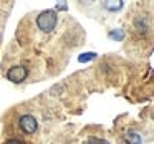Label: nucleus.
I'll use <instances>...</instances> for the list:
<instances>
[{"instance_id": "obj_5", "label": "nucleus", "mask_w": 154, "mask_h": 144, "mask_svg": "<svg viewBox=\"0 0 154 144\" xmlns=\"http://www.w3.org/2000/svg\"><path fill=\"white\" fill-rule=\"evenodd\" d=\"M134 27H136V30H137V32L144 33V32H146V28H147V25H146V18H144V17H137L136 20H134Z\"/></svg>"}, {"instance_id": "obj_6", "label": "nucleus", "mask_w": 154, "mask_h": 144, "mask_svg": "<svg viewBox=\"0 0 154 144\" xmlns=\"http://www.w3.org/2000/svg\"><path fill=\"white\" fill-rule=\"evenodd\" d=\"M94 58H96V53L90 51V53L80 55V57H78V61H80V63H86V61H91V60H94Z\"/></svg>"}, {"instance_id": "obj_9", "label": "nucleus", "mask_w": 154, "mask_h": 144, "mask_svg": "<svg viewBox=\"0 0 154 144\" xmlns=\"http://www.w3.org/2000/svg\"><path fill=\"white\" fill-rule=\"evenodd\" d=\"M106 7L109 8V10H118V8L123 7V2H118V4H106Z\"/></svg>"}, {"instance_id": "obj_3", "label": "nucleus", "mask_w": 154, "mask_h": 144, "mask_svg": "<svg viewBox=\"0 0 154 144\" xmlns=\"http://www.w3.org/2000/svg\"><path fill=\"white\" fill-rule=\"evenodd\" d=\"M28 70L22 65H17V66H12L10 70L7 71V78L12 81V83H22V81L27 78Z\"/></svg>"}, {"instance_id": "obj_8", "label": "nucleus", "mask_w": 154, "mask_h": 144, "mask_svg": "<svg viewBox=\"0 0 154 144\" xmlns=\"http://www.w3.org/2000/svg\"><path fill=\"white\" fill-rule=\"evenodd\" d=\"M109 37L113 38V40H116V41H121L123 37H124V33H123V30H114V32L109 33Z\"/></svg>"}, {"instance_id": "obj_4", "label": "nucleus", "mask_w": 154, "mask_h": 144, "mask_svg": "<svg viewBox=\"0 0 154 144\" xmlns=\"http://www.w3.org/2000/svg\"><path fill=\"white\" fill-rule=\"evenodd\" d=\"M124 142L126 144H141L143 142V139H141V134L136 133V131H126L123 136Z\"/></svg>"}, {"instance_id": "obj_1", "label": "nucleus", "mask_w": 154, "mask_h": 144, "mask_svg": "<svg viewBox=\"0 0 154 144\" xmlns=\"http://www.w3.org/2000/svg\"><path fill=\"white\" fill-rule=\"evenodd\" d=\"M57 22H58V15L55 10H45L37 17L38 28H40L42 32H45V33L53 32V28L57 27Z\"/></svg>"}, {"instance_id": "obj_7", "label": "nucleus", "mask_w": 154, "mask_h": 144, "mask_svg": "<svg viewBox=\"0 0 154 144\" xmlns=\"http://www.w3.org/2000/svg\"><path fill=\"white\" fill-rule=\"evenodd\" d=\"M83 144H109V142H108L106 139H101V137H93V136H91V137H88Z\"/></svg>"}, {"instance_id": "obj_2", "label": "nucleus", "mask_w": 154, "mask_h": 144, "mask_svg": "<svg viewBox=\"0 0 154 144\" xmlns=\"http://www.w3.org/2000/svg\"><path fill=\"white\" fill-rule=\"evenodd\" d=\"M18 126L25 134H35L38 129V123L35 119V116H32V114H23L18 119Z\"/></svg>"}, {"instance_id": "obj_10", "label": "nucleus", "mask_w": 154, "mask_h": 144, "mask_svg": "<svg viewBox=\"0 0 154 144\" xmlns=\"http://www.w3.org/2000/svg\"><path fill=\"white\" fill-rule=\"evenodd\" d=\"M4 144H23V142H22L20 139H8V141H5Z\"/></svg>"}, {"instance_id": "obj_11", "label": "nucleus", "mask_w": 154, "mask_h": 144, "mask_svg": "<svg viewBox=\"0 0 154 144\" xmlns=\"http://www.w3.org/2000/svg\"><path fill=\"white\" fill-rule=\"evenodd\" d=\"M152 119H154V111H152Z\"/></svg>"}]
</instances>
